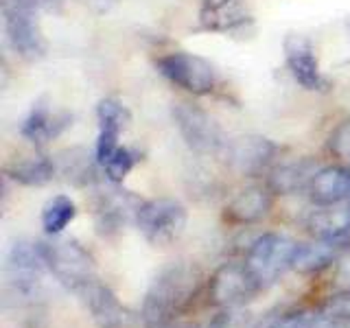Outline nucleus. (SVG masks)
<instances>
[{
	"label": "nucleus",
	"mask_w": 350,
	"mask_h": 328,
	"mask_svg": "<svg viewBox=\"0 0 350 328\" xmlns=\"http://www.w3.org/2000/svg\"><path fill=\"white\" fill-rule=\"evenodd\" d=\"M202 287V271L193 262L173 260L164 265L142 300V320L149 326L173 322V317L189 306Z\"/></svg>",
	"instance_id": "nucleus-1"
},
{
	"label": "nucleus",
	"mask_w": 350,
	"mask_h": 328,
	"mask_svg": "<svg viewBox=\"0 0 350 328\" xmlns=\"http://www.w3.org/2000/svg\"><path fill=\"white\" fill-rule=\"evenodd\" d=\"M46 269L55 276L66 291L75 293L77 298L98 280L96 265L90 251L81 247L72 238H49L40 243Z\"/></svg>",
	"instance_id": "nucleus-2"
},
{
	"label": "nucleus",
	"mask_w": 350,
	"mask_h": 328,
	"mask_svg": "<svg viewBox=\"0 0 350 328\" xmlns=\"http://www.w3.org/2000/svg\"><path fill=\"white\" fill-rule=\"evenodd\" d=\"M295 254H298V243L295 241L276 232H267L260 234L250 245L245 265L252 271L254 280L258 282V287L269 289L289 269H293Z\"/></svg>",
	"instance_id": "nucleus-3"
},
{
	"label": "nucleus",
	"mask_w": 350,
	"mask_h": 328,
	"mask_svg": "<svg viewBox=\"0 0 350 328\" xmlns=\"http://www.w3.org/2000/svg\"><path fill=\"white\" fill-rule=\"evenodd\" d=\"M46 269L40 243L18 241L11 245L5 262V287L16 302H33L42 289V273Z\"/></svg>",
	"instance_id": "nucleus-4"
},
{
	"label": "nucleus",
	"mask_w": 350,
	"mask_h": 328,
	"mask_svg": "<svg viewBox=\"0 0 350 328\" xmlns=\"http://www.w3.org/2000/svg\"><path fill=\"white\" fill-rule=\"evenodd\" d=\"M186 208L175 200H151L142 202L136 215V226L149 243L171 245L178 241L186 228Z\"/></svg>",
	"instance_id": "nucleus-5"
},
{
	"label": "nucleus",
	"mask_w": 350,
	"mask_h": 328,
	"mask_svg": "<svg viewBox=\"0 0 350 328\" xmlns=\"http://www.w3.org/2000/svg\"><path fill=\"white\" fill-rule=\"evenodd\" d=\"M260 291L245 262H224L208 280V300L219 309L245 306Z\"/></svg>",
	"instance_id": "nucleus-6"
},
{
	"label": "nucleus",
	"mask_w": 350,
	"mask_h": 328,
	"mask_svg": "<svg viewBox=\"0 0 350 328\" xmlns=\"http://www.w3.org/2000/svg\"><path fill=\"white\" fill-rule=\"evenodd\" d=\"M158 70L182 90L193 94L213 92L217 83V72L211 62L193 53H171L158 59Z\"/></svg>",
	"instance_id": "nucleus-7"
},
{
	"label": "nucleus",
	"mask_w": 350,
	"mask_h": 328,
	"mask_svg": "<svg viewBox=\"0 0 350 328\" xmlns=\"http://www.w3.org/2000/svg\"><path fill=\"white\" fill-rule=\"evenodd\" d=\"M175 125H178L182 138L186 140L193 151L197 153H217L224 151L228 140L224 136L221 127L215 123L213 116H208L204 109L197 105L180 103L173 109Z\"/></svg>",
	"instance_id": "nucleus-8"
},
{
	"label": "nucleus",
	"mask_w": 350,
	"mask_h": 328,
	"mask_svg": "<svg viewBox=\"0 0 350 328\" xmlns=\"http://www.w3.org/2000/svg\"><path fill=\"white\" fill-rule=\"evenodd\" d=\"M5 31L7 40L20 57L25 59H40L46 53V40L42 36L40 22L33 16L36 9L5 3Z\"/></svg>",
	"instance_id": "nucleus-9"
},
{
	"label": "nucleus",
	"mask_w": 350,
	"mask_h": 328,
	"mask_svg": "<svg viewBox=\"0 0 350 328\" xmlns=\"http://www.w3.org/2000/svg\"><path fill=\"white\" fill-rule=\"evenodd\" d=\"M79 300L83 302V306L92 317V322L98 328H131L134 326V317L129 315V311L118 302L116 295L109 291V287L101 280L92 282L90 287L79 295Z\"/></svg>",
	"instance_id": "nucleus-10"
},
{
	"label": "nucleus",
	"mask_w": 350,
	"mask_h": 328,
	"mask_svg": "<svg viewBox=\"0 0 350 328\" xmlns=\"http://www.w3.org/2000/svg\"><path fill=\"white\" fill-rule=\"evenodd\" d=\"M284 57H287V66L293 74V79L298 81L306 90H322L326 85L324 77L320 72V64H317L313 44L304 36L298 33H289L284 38Z\"/></svg>",
	"instance_id": "nucleus-11"
},
{
	"label": "nucleus",
	"mask_w": 350,
	"mask_h": 328,
	"mask_svg": "<svg viewBox=\"0 0 350 328\" xmlns=\"http://www.w3.org/2000/svg\"><path fill=\"white\" fill-rule=\"evenodd\" d=\"M224 151L234 171L243 175H258L276 156L278 147L262 136H243L230 140Z\"/></svg>",
	"instance_id": "nucleus-12"
},
{
	"label": "nucleus",
	"mask_w": 350,
	"mask_h": 328,
	"mask_svg": "<svg viewBox=\"0 0 350 328\" xmlns=\"http://www.w3.org/2000/svg\"><path fill=\"white\" fill-rule=\"evenodd\" d=\"M98 116V140H96V164H103L118 149V136L125 129L129 114L123 103L114 98H105L96 107Z\"/></svg>",
	"instance_id": "nucleus-13"
},
{
	"label": "nucleus",
	"mask_w": 350,
	"mask_h": 328,
	"mask_svg": "<svg viewBox=\"0 0 350 328\" xmlns=\"http://www.w3.org/2000/svg\"><path fill=\"white\" fill-rule=\"evenodd\" d=\"M142 202L127 191H109L96 204V226L101 232H116L129 219L136 221Z\"/></svg>",
	"instance_id": "nucleus-14"
},
{
	"label": "nucleus",
	"mask_w": 350,
	"mask_h": 328,
	"mask_svg": "<svg viewBox=\"0 0 350 328\" xmlns=\"http://www.w3.org/2000/svg\"><path fill=\"white\" fill-rule=\"evenodd\" d=\"M309 197L317 206H335L350 202V169L326 167L320 169L309 184Z\"/></svg>",
	"instance_id": "nucleus-15"
},
{
	"label": "nucleus",
	"mask_w": 350,
	"mask_h": 328,
	"mask_svg": "<svg viewBox=\"0 0 350 328\" xmlns=\"http://www.w3.org/2000/svg\"><path fill=\"white\" fill-rule=\"evenodd\" d=\"M200 22L208 31L230 33L250 22L243 0H202Z\"/></svg>",
	"instance_id": "nucleus-16"
},
{
	"label": "nucleus",
	"mask_w": 350,
	"mask_h": 328,
	"mask_svg": "<svg viewBox=\"0 0 350 328\" xmlns=\"http://www.w3.org/2000/svg\"><path fill=\"white\" fill-rule=\"evenodd\" d=\"M68 125H70V116L66 112H53L49 105L36 103L27 120L22 123L20 131L27 140L36 142V145H44V142L57 138Z\"/></svg>",
	"instance_id": "nucleus-17"
},
{
	"label": "nucleus",
	"mask_w": 350,
	"mask_h": 328,
	"mask_svg": "<svg viewBox=\"0 0 350 328\" xmlns=\"http://www.w3.org/2000/svg\"><path fill=\"white\" fill-rule=\"evenodd\" d=\"M271 210L269 186H250L241 191L226 208V217L234 223H256Z\"/></svg>",
	"instance_id": "nucleus-18"
},
{
	"label": "nucleus",
	"mask_w": 350,
	"mask_h": 328,
	"mask_svg": "<svg viewBox=\"0 0 350 328\" xmlns=\"http://www.w3.org/2000/svg\"><path fill=\"white\" fill-rule=\"evenodd\" d=\"M306 228L320 241H342L350 232V202L320 206L309 217Z\"/></svg>",
	"instance_id": "nucleus-19"
},
{
	"label": "nucleus",
	"mask_w": 350,
	"mask_h": 328,
	"mask_svg": "<svg viewBox=\"0 0 350 328\" xmlns=\"http://www.w3.org/2000/svg\"><path fill=\"white\" fill-rule=\"evenodd\" d=\"M346 251L344 238L342 241H320L309 245H298V254L293 260V269L300 273H317L326 267H331L339 258V254Z\"/></svg>",
	"instance_id": "nucleus-20"
},
{
	"label": "nucleus",
	"mask_w": 350,
	"mask_h": 328,
	"mask_svg": "<svg viewBox=\"0 0 350 328\" xmlns=\"http://www.w3.org/2000/svg\"><path fill=\"white\" fill-rule=\"evenodd\" d=\"M320 171L313 160H295L289 164H282V167L273 169L267 186L271 193H280V195H289V193H298L300 189H309V184L313 180V175Z\"/></svg>",
	"instance_id": "nucleus-21"
},
{
	"label": "nucleus",
	"mask_w": 350,
	"mask_h": 328,
	"mask_svg": "<svg viewBox=\"0 0 350 328\" xmlns=\"http://www.w3.org/2000/svg\"><path fill=\"white\" fill-rule=\"evenodd\" d=\"M57 173L64 175L66 182L75 186H88L94 180V160L85 149H68L62 151L55 160Z\"/></svg>",
	"instance_id": "nucleus-22"
},
{
	"label": "nucleus",
	"mask_w": 350,
	"mask_h": 328,
	"mask_svg": "<svg viewBox=\"0 0 350 328\" xmlns=\"http://www.w3.org/2000/svg\"><path fill=\"white\" fill-rule=\"evenodd\" d=\"M57 173L55 167V160H49L44 156H31L16 162L14 167L9 169V175L16 182L25 184V186H44L53 180V175Z\"/></svg>",
	"instance_id": "nucleus-23"
},
{
	"label": "nucleus",
	"mask_w": 350,
	"mask_h": 328,
	"mask_svg": "<svg viewBox=\"0 0 350 328\" xmlns=\"http://www.w3.org/2000/svg\"><path fill=\"white\" fill-rule=\"evenodd\" d=\"M75 217H77V206L70 197L55 195L42 208V228L46 234L57 236L64 232V228L68 226Z\"/></svg>",
	"instance_id": "nucleus-24"
},
{
	"label": "nucleus",
	"mask_w": 350,
	"mask_h": 328,
	"mask_svg": "<svg viewBox=\"0 0 350 328\" xmlns=\"http://www.w3.org/2000/svg\"><path fill=\"white\" fill-rule=\"evenodd\" d=\"M256 317L245 306H232V309H221L206 328H254Z\"/></svg>",
	"instance_id": "nucleus-25"
},
{
	"label": "nucleus",
	"mask_w": 350,
	"mask_h": 328,
	"mask_svg": "<svg viewBox=\"0 0 350 328\" xmlns=\"http://www.w3.org/2000/svg\"><path fill=\"white\" fill-rule=\"evenodd\" d=\"M134 164H136V153L127 149V147H118L112 156H109L101 167L105 171V175L109 178V182H123L127 178V173L134 169Z\"/></svg>",
	"instance_id": "nucleus-26"
},
{
	"label": "nucleus",
	"mask_w": 350,
	"mask_h": 328,
	"mask_svg": "<svg viewBox=\"0 0 350 328\" xmlns=\"http://www.w3.org/2000/svg\"><path fill=\"white\" fill-rule=\"evenodd\" d=\"M331 151L337 158L350 160V120H344L331 136Z\"/></svg>",
	"instance_id": "nucleus-27"
},
{
	"label": "nucleus",
	"mask_w": 350,
	"mask_h": 328,
	"mask_svg": "<svg viewBox=\"0 0 350 328\" xmlns=\"http://www.w3.org/2000/svg\"><path fill=\"white\" fill-rule=\"evenodd\" d=\"M326 315L328 317H337V320H346L350 322V291L331 295V300L326 302Z\"/></svg>",
	"instance_id": "nucleus-28"
},
{
	"label": "nucleus",
	"mask_w": 350,
	"mask_h": 328,
	"mask_svg": "<svg viewBox=\"0 0 350 328\" xmlns=\"http://www.w3.org/2000/svg\"><path fill=\"white\" fill-rule=\"evenodd\" d=\"M5 3H14V5H22V7H29V9H40V7H55L59 0H5Z\"/></svg>",
	"instance_id": "nucleus-29"
},
{
	"label": "nucleus",
	"mask_w": 350,
	"mask_h": 328,
	"mask_svg": "<svg viewBox=\"0 0 350 328\" xmlns=\"http://www.w3.org/2000/svg\"><path fill=\"white\" fill-rule=\"evenodd\" d=\"M22 328H46V320H44L42 315H33L31 320L22 324Z\"/></svg>",
	"instance_id": "nucleus-30"
},
{
	"label": "nucleus",
	"mask_w": 350,
	"mask_h": 328,
	"mask_svg": "<svg viewBox=\"0 0 350 328\" xmlns=\"http://www.w3.org/2000/svg\"><path fill=\"white\" fill-rule=\"evenodd\" d=\"M151 328H197L195 324H186V322H167V324H158Z\"/></svg>",
	"instance_id": "nucleus-31"
},
{
	"label": "nucleus",
	"mask_w": 350,
	"mask_h": 328,
	"mask_svg": "<svg viewBox=\"0 0 350 328\" xmlns=\"http://www.w3.org/2000/svg\"><path fill=\"white\" fill-rule=\"evenodd\" d=\"M315 328H331V324H328V320H324L320 326H315Z\"/></svg>",
	"instance_id": "nucleus-32"
},
{
	"label": "nucleus",
	"mask_w": 350,
	"mask_h": 328,
	"mask_svg": "<svg viewBox=\"0 0 350 328\" xmlns=\"http://www.w3.org/2000/svg\"><path fill=\"white\" fill-rule=\"evenodd\" d=\"M348 31H350V25H348Z\"/></svg>",
	"instance_id": "nucleus-33"
}]
</instances>
